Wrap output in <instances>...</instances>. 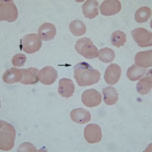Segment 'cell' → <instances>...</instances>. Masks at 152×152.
<instances>
[{"mask_svg":"<svg viewBox=\"0 0 152 152\" xmlns=\"http://www.w3.org/2000/svg\"><path fill=\"white\" fill-rule=\"evenodd\" d=\"M15 136V129L14 126L5 121H1L0 149L7 151L13 148Z\"/></svg>","mask_w":152,"mask_h":152,"instance_id":"cell-2","label":"cell"},{"mask_svg":"<svg viewBox=\"0 0 152 152\" xmlns=\"http://www.w3.org/2000/svg\"><path fill=\"white\" fill-rule=\"evenodd\" d=\"M132 37L141 47H148L152 45V33L142 28H135L131 31Z\"/></svg>","mask_w":152,"mask_h":152,"instance_id":"cell-6","label":"cell"},{"mask_svg":"<svg viewBox=\"0 0 152 152\" xmlns=\"http://www.w3.org/2000/svg\"><path fill=\"white\" fill-rule=\"evenodd\" d=\"M146 69L136 65H133L128 68L127 71V77L130 80L132 81L139 80L145 75Z\"/></svg>","mask_w":152,"mask_h":152,"instance_id":"cell-20","label":"cell"},{"mask_svg":"<svg viewBox=\"0 0 152 152\" xmlns=\"http://www.w3.org/2000/svg\"><path fill=\"white\" fill-rule=\"evenodd\" d=\"M83 14L86 18L93 19L99 14V3L97 1H87L82 6Z\"/></svg>","mask_w":152,"mask_h":152,"instance_id":"cell-16","label":"cell"},{"mask_svg":"<svg viewBox=\"0 0 152 152\" xmlns=\"http://www.w3.org/2000/svg\"><path fill=\"white\" fill-rule=\"evenodd\" d=\"M121 10V2L119 1L108 0L101 3L100 10L101 14L109 16L119 13Z\"/></svg>","mask_w":152,"mask_h":152,"instance_id":"cell-10","label":"cell"},{"mask_svg":"<svg viewBox=\"0 0 152 152\" xmlns=\"http://www.w3.org/2000/svg\"><path fill=\"white\" fill-rule=\"evenodd\" d=\"M100 73L85 62L76 64L74 67V77L81 87L96 84L100 79Z\"/></svg>","mask_w":152,"mask_h":152,"instance_id":"cell-1","label":"cell"},{"mask_svg":"<svg viewBox=\"0 0 152 152\" xmlns=\"http://www.w3.org/2000/svg\"><path fill=\"white\" fill-rule=\"evenodd\" d=\"M38 32V35L42 40L44 41L52 40L56 36V26L51 23H44L39 26Z\"/></svg>","mask_w":152,"mask_h":152,"instance_id":"cell-14","label":"cell"},{"mask_svg":"<svg viewBox=\"0 0 152 152\" xmlns=\"http://www.w3.org/2000/svg\"><path fill=\"white\" fill-rule=\"evenodd\" d=\"M81 100L83 104L86 107H97L101 104L102 96L100 93L96 89H87L82 93Z\"/></svg>","mask_w":152,"mask_h":152,"instance_id":"cell-7","label":"cell"},{"mask_svg":"<svg viewBox=\"0 0 152 152\" xmlns=\"http://www.w3.org/2000/svg\"><path fill=\"white\" fill-rule=\"evenodd\" d=\"M102 93L103 94L104 101L107 105L111 106L115 104L118 100V93L114 87L109 86L104 88Z\"/></svg>","mask_w":152,"mask_h":152,"instance_id":"cell-19","label":"cell"},{"mask_svg":"<svg viewBox=\"0 0 152 152\" xmlns=\"http://www.w3.org/2000/svg\"><path fill=\"white\" fill-rule=\"evenodd\" d=\"M22 77L21 69L12 68L7 69L2 76V80L4 82L11 84L16 82H20Z\"/></svg>","mask_w":152,"mask_h":152,"instance_id":"cell-18","label":"cell"},{"mask_svg":"<svg viewBox=\"0 0 152 152\" xmlns=\"http://www.w3.org/2000/svg\"><path fill=\"white\" fill-rule=\"evenodd\" d=\"M42 42L36 33H30L24 36L20 42V49L28 54L37 52L42 47Z\"/></svg>","mask_w":152,"mask_h":152,"instance_id":"cell-4","label":"cell"},{"mask_svg":"<svg viewBox=\"0 0 152 152\" xmlns=\"http://www.w3.org/2000/svg\"><path fill=\"white\" fill-rule=\"evenodd\" d=\"M38 76L40 83L46 85H50L56 81L58 72L53 67L47 66L40 69Z\"/></svg>","mask_w":152,"mask_h":152,"instance_id":"cell-9","label":"cell"},{"mask_svg":"<svg viewBox=\"0 0 152 152\" xmlns=\"http://www.w3.org/2000/svg\"><path fill=\"white\" fill-rule=\"evenodd\" d=\"M22 77L20 83L24 85L35 84L39 81V70L34 67L21 69Z\"/></svg>","mask_w":152,"mask_h":152,"instance_id":"cell-13","label":"cell"},{"mask_svg":"<svg viewBox=\"0 0 152 152\" xmlns=\"http://www.w3.org/2000/svg\"><path fill=\"white\" fill-rule=\"evenodd\" d=\"M36 151L35 147L30 142H24L21 144L19 147L18 151Z\"/></svg>","mask_w":152,"mask_h":152,"instance_id":"cell-27","label":"cell"},{"mask_svg":"<svg viewBox=\"0 0 152 152\" xmlns=\"http://www.w3.org/2000/svg\"><path fill=\"white\" fill-rule=\"evenodd\" d=\"M75 91V85L69 78H63L59 80L58 93L62 97L69 99L72 96Z\"/></svg>","mask_w":152,"mask_h":152,"instance_id":"cell-12","label":"cell"},{"mask_svg":"<svg viewBox=\"0 0 152 152\" xmlns=\"http://www.w3.org/2000/svg\"><path fill=\"white\" fill-rule=\"evenodd\" d=\"M121 75L120 66L116 64H111L107 66L104 73V80L107 84H115L118 82Z\"/></svg>","mask_w":152,"mask_h":152,"instance_id":"cell-11","label":"cell"},{"mask_svg":"<svg viewBox=\"0 0 152 152\" xmlns=\"http://www.w3.org/2000/svg\"><path fill=\"white\" fill-rule=\"evenodd\" d=\"M69 30L75 36L83 35L86 32V26L81 20H74L71 21L69 26Z\"/></svg>","mask_w":152,"mask_h":152,"instance_id":"cell-22","label":"cell"},{"mask_svg":"<svg viewBox=\"0 0 152 152\" xmlns=\"http://www.w3.org/2000/svg\"><path fill=\"white\" fill-rule=\"evenodd\" d=\"M70 114L71 120L74 122L79 124L88 123L91 120V118L90 112L82 108L73 109Z\"/></svg>","mask_w":152,"mask_h":152,"instance_id":"cell-15","label":"cell"},{"mask_svg":"<svg viewBox=\"0 0 152 152\" xmlns=\"http://www.w3.org/2000/svg\"><path fill=\"white\" fill-rule=\"evenodd\" d=\"M152 50L138 52L135 57V65L142 68H147L152 66Z\"/></svg>","mask_w":152,"mask_h":152,"instance_id":"cell-17","label":"cell"},{"mask_svg":"<svg viewBox=\"0 0 152 152\" xmlns=\"http://www.w3.org/2000/svg\"><path fill=\"white\" fill-rule=\"evenodd\" d=\"M18 17V10L12 1H1L0 3V20L13 22Z\"/></svg>","mask_w":152,"mask_h":152,"instance_id":"cell-5","label":"cell"},{"mask_svg":"<svg viewBox=\"0 0 152 152\" xmlns=\"http://www.w3.org/2000/svg\"><path fill=\"white\" fill-rule=\"evenodd\" d=\"M152 88L151 76H146L139 80L137 85V91L141 95L148 94Z\"/></svg>","mask_w":152,"mask_h":152,"instance_id":"cell-21","label":"cell"},{"mask_svg":"<svg viewBox=\"0 0 152 152\" xmlns=\"http://www.w3.org/2000/svg\"><path fill=\"white\" fill-rule=\"evenodd\" d=\"M152 12L149 7L143 6L140 7L135 13V21L138 23H145L151 18Z\"/></svg>","mask_w":152,"mask_h":152,"instance_id":"cell-23","label":"cell"},{"mask_svg":"<svg viewBox=\"0 0 152 152\" xmlns=\"http://www.w3.org/2000/svg\"><path fill=\"white\" fill-rule=\"evenodd\" d=\"M26 61V56L23 54L18 53L15 55L12 59V64L14 66H22Z\"/></svg>","mask_w":152,"mask_h":152,"instance_id":"cell-26","label":"cell"},{"mask_svg":"<svg viewBox=\"0 0 152 152\" xmlns=\"http://www.w3.org/2000/svg\"><path fill=\"white\" fill-rule=\"evenodd\" d=\"M126 41V35L121 31H116L112 33L111 37V42L113 46L119 48L123 46Z\"/></svg>","mask_w":152,"mask_h":152,"instance_id":"cell-25","label":"cell"},{"mask_svg":"<svg viewBox=\"0 0 152 152\" xmlns=\"http://www.w3.org/2000/svg\"><path fill=\"white\" fill-rule=\"evenodd\" d=\"M84 135L86 140L89 144L99 142L102 139L101 128L97 124H89L85 128Z\"/></svg>","mask_w":152,"mask_h":152,"instance_id":"cell-8","label":"cell"},{"mask_svg":"<svg viewBox=\"0 0 152 152\" xmlns=\"http://www.w3.org/2000/svg\"><path fill=\"white\" fill-rule=\"evenodd\" d=\"M115 53L112 49L104 48L100 50L98 53V58L103 62L108 63L113 61L115 58Z\"/></svg>","mask_w":152,"mask_h":152,"instance_id":"cell-24","label":"cell"},{"mask_svg":"<svg viewBox=\"0 0 152 152\" xmlns=\"http://www.w3.org/2000/svg\"><path fill=\"white\" fill-rule=\"evenodd\" d=\"M75 49L78 53L87 59H93L97 57L98 49L92 41L87 37L81 38L76 42Z\"/></svg>","mask_w":152,"mask_h":152,"instance_id":"cell-3","label":"cell"}]
</instances>
